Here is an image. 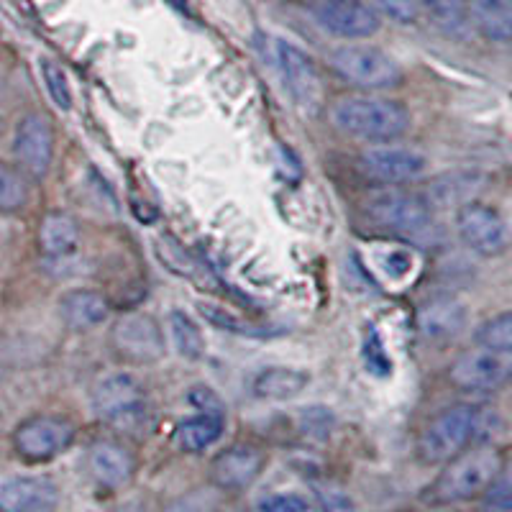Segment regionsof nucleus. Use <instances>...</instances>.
<instances>
[{"label": "nucleus", "mask_w": 512, "mask_h": 512, "mask_svg": "<svg viewBox=\"0 0 512 512\" xmlns=\"http://www.w3.org/2000/svg\"><path fill=\"white\" fill-rule=\"evenodd\" d=\"M502 461L505 459H502L500 448L489 446V443L464 448L459 456L446 461L443 472L425 492V500L433 505H456V502L482 497L500 474Z\"/></svg>", "instance_id": "obj_1"}, {"label": "nucleus", "mask_w": 512, "mask_h": 512, "mask_svg": "<svg viewBox=\"0 0 512 512\" xmlns=\"http://www.w3.org/2000/svg\"><path fill=\"white\" fill-rule=\"evenodd\" d=\"M331 121L338 131L364 141H395L410 128V111L400 100L382 95H354L338 100L331 108Z\"/></svg>", "instance_id": "obj_2"}, {"label": "nucleus", "mask_w": 512, "mask_h": 512, "mask_svg": "<svg viewBox=\"0 0 512 512\" xmlns=\"http://www.w3.org/2000/svg\"><path fill=\"white\" fill-rule=\"evenodd\" d=\"M482 428V410L477 405L461 402L454 408H446L428 423L418 441V456L423 464H446L459 456L464 448L472 446Z\"/></svg>", "instance_id": "obj_3"}, {"label": "nucleus", "mask_w": 512, "mask_h": 512, "mask_svg": "<svg viewBox=\"0 0 512 512\" xmlns=\"http://www.w3.org/2000/svg\"><path fill=\"white\" fill-rule=\"evenodd\" d=\"M331 67L341 80L361 90H392L402 82V67L379 47L349 44L331 52Z\"/></svg>", "instance_id": "obj_4"}, {"label": "nucleus", "mask_w": 512, "mask_h": 512, "mask_svg": "<svg viewBox=\"0 0 512 512\" xmlns=\"http://www.w3.org/2000/svg\"><path fill=\"white\" fill-rule=\"evenodd\" d=\"M448 379L456 390L466 392V395L500 392L512 382V354L477 344L474 349L456 356L448 369Z\"/></svg>", "instance_id": "obj_5"}, {"label": "nucleus", "mask_w": 512, "mask_h": 512, "mask_svg": "<svg viewBox=\"0 0 512 512\" xmlns=\"http://www.w3.org/2000/svg\"><path fill=\"white\" fill-rule=\"evenodd\" d=\"M367 213L379 228L395 233V236H418L431 226V203L415 192L390 190L374 195L367 205Z\"/></svg>", "instance_id": "obj_6"}, {"label": "nucleus", "mask_w": 512, "mask_h": 512, "mask_svg": "<svg viewBox=\"0 0 512 512\" xmlns=\"http://www.w3.org/2000/svg\"><path fill=\"white\" fill-rule=\"evenodd\" d=\"M72 441H75V425L64 418H52V415L24 420L13 431L16 454L31 464L54 459L62 451H67Z\"/></svg>", "instance_id": "obj_7"}, {"label": "nucleus", "mask_w": 512, "mask_h": 512, "mask_svg": "<svg viewBox=\"0 0 512 512\" xmlns=\"http://www.w3.org/2000/svg\"><path fill=\"white\" fill-rule=\"evenodd\" d=\"M308 8L315 24L338 39H369L382 26L379 13L361 0H310Z\"/></svg>", "instance_id": "obj_8"}, {"label": "nucleus", "mask_w": 512, "mask_h": 512, "mask_svg": "<svg viewBox=\"0 0 512 512\" xmlns=\"http://www.w3.org/2000/svg\"><path fill=\"white\" fill-rule=\"evenodd\" d=\"M90 400H93V413L113 425L139 420L146 405L144 387L128 372H116L100 379Z\"/></svg>", "instance_id": "obj_9"}, {"label": "nucleus", "mask_w": 512, "mask_h": 512, "mask_svg": "<svg viewBox=\"0 0 512 512\" xmlns=\"http://www.w3.org/2000/svg\"><path fill=\"white\" fill-rule=\"evenodd\" d=\"M111 346L123 361L131 364H154L167 351L157 320L141 313L116 320V326L111 328Z\"/></svg>", "instance_id": "obj_10"}, {"label": "nucleus", "mask_w": 512, "mask_h": 512, "mask_svg": "<svg viewBox=\"0 0 512 512\" xmlns=\"http://www.w3.org/2000/svg\"><path fill=\"white\" fill-rule=\"evenodd\" d=\"M269 54L295 103L313 105L323 93V80L310 54L287 39H269Z\"/></svg>", "instance_id": "obj_11"}, {"label": "nucleus", "mask_w": 512, "mask_h": 512, "mask_svg": "<svg viewBox=\"0 0 512 512\" xmlns=\"http://www.w3.org/2000/svg\"><path fill=\"white\" fill-rule=\"evenodd\" d=\"M456 231L472 251L482 256H495L507 246L505 218L492 205L469 200L456 213Z\"/></svg>", "instance_id": "obj_12"}, {"label": "nucleus", "mask_w": 512, "mask_h": 512, "mask_svg": "<svg viewBox=\"0 0 512 512\" xmlns=\"http://www.w3.org/2000/svg\"><path fill=\"white\" fill-rule=\"evenodd\" d=\"M428 167V159L408 146L379 144L361 154L359 169L369 180L382 185H402V182L418 180Z\"/></svg>", "instance_id": "obj_13"}, {"label": "nucleus", "mask_w": 512, "mask_h": 512, "mask_svg": "<svg viewBox=\"0 0 512 512\" xmlns=\"http://www.w3.org/2000/svg\"><path fill=\"white\" fill-rule=\"evenodd\" d=\"M13 157L26 175L44 177L52 167L54 128L41 113H26L13 136Z\"/></svg>", "instance_id": "obj_14"}, {"label": "nucleus", "mask_w": 512, "mask_h": 512, "mask_svg": "<svg viewBox=\"0 0 512 512\" xmlns=\"http://www.w3.org/2000/svg\"><path fill=\"white\" fill-rule=\"evenodd\" d=\"M466 318H469V313H466V305L461 300L451 295H441L431 297L418 310L415 323H418V333L423 336L425 344L448 346L464 333Z\"/></svg>", "instance_id": "obj_15"}, {"label": "nucleus", "mask_w": 512, "mask_h": 512, "mask_svg": "<svg viewBox=\"0 0 512 512\" xmlns=\"http://www.w3.org/2000/svg\"><path fill=\"white\" fill-rule=\"evenodd\" d=\"M59 502V489L47 477H11L0 482V512H49Z\"/></svg>", "instance_id": "obj_16"}, {"label": "nucleus", "mask_w": 512, "mask_h": 512, "mask_svg": "<svg viewBox=\"0 0 512 512\" xmlns=\"http://www.w3.org/2000/svg\"><path fill=\"white\" fill-rule=\"evenodd\" d=\"M264 466V454L254 446H231L213 459L210 464V479L213 484L228 492L246 489Z\"/></svg>", "instance_id": "obj_17"}, {"label": "nucleus", "mask_w": 512, "mask_h": 512, "mask_svg": "<svg viewBox=\"0 0 512 512\" xmlns=\"http://www.w3.org/2000/svg\"><path fill=\"white\" fill-rule=\"evenodd\" d=\"M108 315H111L108 300L90 287H77L59 297V318L70 331H90L105 323Z\"/></svg>", "instance_id": "obj_18"}, {"label": "nucleus", "mask_w": 512, "mask_h": 512, "mask_svg": "<svg viewBox=\"0 0 512 512\" xmlns=\"http://www.w3.org/2000/svg\"><path fill=\"white\" fill-rule=\"evenodd\" d=\"M88 466L95 482L108 489H118L134 477L136 461L128 448L116 441H98L88 451Z\"/></svg>", "instance_id": "obj_19"}, {"label": "nucleus", "mask_w": 512, "mask_h": 512, "mask_svg": "<svg viewBox=\"0 0 512 512\" xmlns=\"http://www.w3.org/2000/svg\"><path fill=\"white\" fill-rule=\"evenodd\" d=\"M39 246L41 254L54 262L72 259L80 246V226L67 213H59V210L47 213L39 226Z\"/></svg>", "instance_id": "obj_20"}, {"label": "nucleus", "mask_w": 512, "mask_h": 512, "mask_svg": "<svg viewBox=\"0 0 512 512\" xmlns=\"http://www.w3.org/2000/svg\"><path fill=\"white\" fill-rule=\"evenodd\" d=\"M310 384V374L292 367H267L251 379V392L259 400L282 402L292 400Z\"/></svg>", "instance_id": "obj_21"}, {"label": "nucleus", "mask_w": 512, "mask_h": 512, "mask_svg": "<svg viewBox=\"0 0 512 512\" xmlns=\"http://www.w3.org/2000/svg\"><path fill=\"white\" fill-rule=\"evenodd\" d=\"M469 16L489 41L497 44L512 41V8L505 0H469Z\"/></svg>", "instance_id": "obj_22"}, {"label": "nucleus", "mask_w": 512, "mask_h": 512, "mask_svg": "<svg viewBox=\"0 0 512 512\" xmlns=\"http://www.w3.org/2000/svg\"><path fill=\"white\" fill-rule=\"evenodd\" d=\"M223 428H226V418H221V415L198 413L177 423L175 438L185 451L198 454V451H205V448L213 446V443L223 436Z\"/></svg>", "instance_id": "obj_23"}, {"label": "nucleus", "mask_w": 512, "mask_h": 512, "mask_svg": "<svg viewBox=\"0 0 512 512\" xmlns=\"http://www.w3.org/2000/svg\"><path fill=\"white\" fill-rule=\"evenodd\" d=\"M418 6L448 36H466L472 29L469 0H418Z\"/></svg>", "instance_id": "obj_24"}, {"label": "nucleus", "mask_w": 512, "mask_h": 512, "mask_svg": "<svg viewBox=\"0 0 512 512\" xmlns=\"http://www.w3.org/2000/svg\"><path fill=\"white\" fill-rule=\"evenodd\" d=\"M198 313L203 315V320H208L210 326L221 328V331H228V333H239V336H249V338H264V336H274V328H267V326H256V323H251V320L241 318V315H236L233 310L223 308V305L218 303H208V300H200L198 303Z\"/></svg>", "instance_id": "obj_25"}, {"label": "nucleus", "mask_w": 512, "mask_h": 512, "mask_svg": "<svg viewBox=\"0 0 512 512\" xmlns=\"http://www.w3.org/2000/svg\"><path fill=\"white\" fill-rule=\"evenodd\" d=\"M169 326H172V338H175L177 351H180L185 359L198 361L205 354V338L203 331L198 328V323L185 313V310H172L169 313Z\"/></svg>", "instance_id": "obj_26"}, {"label": "nucleus", "mask_w": 512, "mask_h": 512, "mask_svg": "<svg viewBox=\"0 0 512 512\" xmlns=\"http://www.w3.org/2000/svg\"><path fill=\"white\" fill-rule=\"evenodd\" d=\"M154 251L159 254L164 267H169L175 274H180V277H187L190 282H198L195 277H200V262L187 246L177 244V241H172L169 236H162V239L154 244Z\"/></svg>", "instance_id": "obj_27"}, {"label": "nucleus", "mask_w": 512, "mask_h": 512, "mask_svg": "<svg viewBox=\"0 0 512 512\" xmlns=\"http://www.w3.org/2000/svg\"><path fill=\"white\" fill-rule=\"evenodd\" d=\"M29 200V182L11 164L0 162V213L21 210Z\"/></svg>", "instance_id": "obj_28"}, {"label": "nucleus", "mask_w": 512, "mask_h": 512, "mask_svg": "<svg viewBox=\"0 0 512 512\" xmlns=\"http://www.w3.org/2000/svg\"><path fill=\"white\" fill-rule=\"evenodd\" d=\"M361 361L369 374L379 379H387L392 374V356L384 346V338L377 328L369 326L364 338H361Z\"/></svg>", "instance_id": "obj_29"}, {"label": "nucleus", "mask_w": 512, "mask_h": 512, "mask_svg": "<svg viewBox=\"0 0 512 512\" xmlns=\"http://www.w3.org/2000/svg\"><path fill=\"white\" fill-rule=\"evenodd\" d=\"M479 346H487V349L505 351L512 354V310L495 315V318L484 320L482 326L474 333Z\"/></svg>", "instance_id": "obj_30"}, {"label": "nucleus", "mask_w": 512, "mask_h": 512, "mask_svg": "<svg viewBox=\"0 0 512 512\" xmlns=\"http://www.w3.org/2000/svg\"><path fill=\"white\" fill-rule=\"evenodd\" d=\"M39 70H41V80H44V85H47V93H49V98H52V103L57 105L59 111H70L72 88H70V80H67V75H64L62 64L54 62L52 57H41Z\"/></svg>", "instance_id": "obj_31"}, {"label": "nucleus", "mask_w": 512, "mask_h": 512, "mask_svg": "<svg viewBox=\"0 0 512 512\" xmlns=\"http://www.w3.org/2000/svg\"><path fill=\"white\" fill-rule=\"evenodd\" d=\"M487 512H512V459L502 461L500 474L482 495Z\"/></svg>", "instance_id": "obj_32"}, {"label": "nucleus", "mask_w": 512, "mask_h": 512, "mask_svg": "<svg viewBox=\"0 0 512 512\" xmlns=\"http://www.w3.org/2000/svg\"><path fill=\"white\" fill-rule=\"evenodd\" d=\"M297 420H300V431H303L305 436L315 438V441H326V438L331 436L333 425H336V418H333L331 410L320 408V405L300 410Z\"/></svg>", "instance_id": "obj_33"}, {"label": "nucleus", "mask_w": 512, "mask_h": 512, "mask_svg": "<svg viewBox=\"0 0 512 512\" xmlns=\"http://www.w3.org/2000/svg\"><path fill=\"white\" fill-rule=\"evenodd\" d=\"M187 402H190L192 408L198 410V413H208V415H221L226 418V405H223L221 395L216 390H210L205 384H195L187 392Z\"/></svg>", "instance_id": "obj_34"}, {"label": "nucleus", "mask_w": 512, "mask_h": 512, "mask_svg": "<svg viewBox=\"0 0 512 512\" xmlns=\"http://www.w3.org/2000/svg\"><path fill=\"white\" fill-rule=\"evenodd\" d=\"M315 495H318L320 507L326 512H356L354 500L336 484H315Z\"/></svg>", "instance_id": "obj_35"}, {"label": "nucleus", "mask_w": 512, "mask_h": 512, "mask_svg": "<svg viewBox=\"0 0 512 512\" xmlns=\"http://www.w3.org/2000/svg\"><path fill=\"white\" fill-rule=\"evenodd\" d=\"M262 512H315L305 497L292 495V492H282V495H267L259 502Z\"/></svg>", "instance_id": "obj_36"}, {"label": "nucleus", "mask_w": 512, "mask_h": 512, "mask_svg": "<svg viewBox=\"0 0 512 512\" xmlns=\"http://www.w3.org/2000/svg\"><path fill=\"white\" fill-rule=\"evenodd\" d=\"M397 24H415L420 16L418 0H374Z\"/></svg>", "instance_id": "obj_37"}, {"label": "nucleus", "mask_w": 512, "mask_h": 512, "mask_svg": "<svg viewBox=\"0 0 512 512\" xmlns=\"http://www.w3.org/2000/svg\"><path fill=\"white\" fill-rule=\"evenodd\" d=\"M384 269L390 272V277H395V280H402V277H408L410 269H413V256L408 254V251H392L387 259H384Z\"/></svg>", "instance_id": "obj_38"}, {"label": "nucleus", "mask_w": 512, "mask_h": 512, "mask_svg": "<svg viewBox=\"0 0 512 512\" xmlns=\"http://www.w3.org/2000/svg\"><path fill=\"white\" fill-rule=\"evenodd\" d=\"M0 134H3V126H0Z\"/></svg>", "instance_id": "obj_39"}, {"label": "nucleus", "mask_w": 512, "mask_h": 512, "mask_svg": "<svg viewBox=\"0 0 512 512\" xmlns=\"http://www.w3.org/2000/svg\"><path fill=\"white\" fill-rule=\"evenodd\" d=\"M510 8H512V0H510Z\"/></svg>", "instance_id": "obj_40"}]
</instances>
